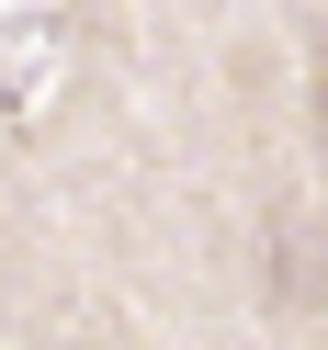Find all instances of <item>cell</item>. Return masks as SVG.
I'll list each match as a JSON object with an SVG mask.
<instances>
[{
    "label": "cell",
    "mask_w": 328,
    "mask_h": 350,
    "mask_svg": "<svg viewBox=\"0 0 328 350\" xmlns=\"http://www.w3.org/2000/svg\"><path fill=\"white\" fill-rule=\"evenodd\" d=\"M317 282H328V271H317V226H283V271H272V294H283V305H317Z\"/></svg>",
    "instance_id": "1"
},
{
    "label": "cell",
    "mask_w": 328,
    "mask_h": 350,
    "mask_svg": "<svg viewBox=\"0 0 328 350\" xmlns=\"http://www.w3.org/2000/svg\"><path fill=\"white\" fill-rule=\"evenodd\" d=\"M305 124H317V159H328V23H317V57H305Z\"/></svg>",
    "instance_id": "2"
}]
</instances>
